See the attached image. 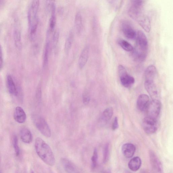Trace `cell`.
I'll list each match as a JSON object with an SVG mask.
<instances>
[{"label":"cell","instance_id":"cell-37","mask_svg":"<svg viewBox=\"0 0 173 173\" xmlns=\"http://www.w3.org/2000/svg\"><path fill=\"white\" fill-rule=\"evenodd\" d=\"M101 173H111L110 170H108L103 171Z\"/></svg>","mask_w":173,"mask_h":173},{"label":"cell","instance_id":"cell-34","mask_svg":"<svg viewBox=\"0 0 173 173\" xmlns=\"http://www.w3.org/2000/svg\"><path fill=\"white\" fill-rule=\"evenodd\" d=\"M83 101L85 104H88L90 101V98L88 94L85 93L83 95Z\"/></svg>","mask_w":173,"mask_h":173},{"label":"cell","instance_id":"cell-30","mask_svg":"<svg viewBox=\"0 0 173 173\" xmlns=\"http://www.w3.org/2000/svg\"><path fill=\"white\" fill-rule=\"evenodd\" d=\"M98 154L96 148L94 149L93 156L91 158L92 168L95 169L97 167L98 163Z\"/></svg>","mask_w":173,"mask_h":173},{"label":"cell","instance_id":"cell-21","mask_svg":"<svg viewBox=\"0 0 173 173\" xmlns=\"http://www.w3.org/2000/svg\"><path fill=\"white\" fill-rule=\"evenodd\" d=\"M20 138L24 143L28 144L32 141V137L31 131L28 129L24 128L20 132Z\"/></svg>","mask_w":173,"mask_h":173},{"label":"cell","instance_id":"cell-12","mask_svg":"<svg viewBox=\"0 0 173 173\" xmlns=\"http://www.w3.org/2000/svg\"><path fill=\"white\" fill-rule=\"evenodd\" d=\"M121 150L123 155L126 158L129 159L134 156L136 148L133 144L126 143L122 146Z\"/></svg>","mask_w":173,"mask_h":173},{"label":"cell","instance_id":"cell-1","mask_svg":"<svg viewBox=\"0 0 173 173\" xmlns=\"http://www.w3.org/2000/svg\"><path fill=\"white\" fill-rule=\"evenodd\" d=\"M35 147L37 154L45 164L52 166L54 165V155L50 147L42 139L39 137L36 139Z\"/></svg>","mask_w":173,"mask_h":173},{"label":"cell","instance_id":"cell-27","mask_svg":"<svg viewBox=\"0 0 173 173\" xmlns=\"http://www.w3.org/2000/svg\"><path fill=\"white\" fill-rule=\"evenodd\" d=\"M118 43L126 51L129 52L133 50L134 48L132 45L124 40H119L118 41Z\"/></svg>","mask_w":173,"mask_h":173},{"label":"cell","instance_id":"cell-11","mask_svg":"<svg viewBox=\"0 0 173 173\" xmlns=\"http://www.w3.org/2000/svg\"><path fill=\"white\" fill-rule=\"evenodd\" d=\"M90 48L89 45H86L82 51L79 59V66L80 68H83L87 63L90 53Z\"/></svg>","mask_w":173,"mask_h":173},{"label":"cell","instance_id":"cell-16","mask_svg":"<svg viewBox=\"0 0 173 173\" xmlns=\"http://www.w3.org/2000/svg\"><path fill=\"white\" fill-rule=\"evenodd\" d=\"M61 163L67 173H78L76 167L72 162L65 158H61Z\"/></svg>","mask_w":173,"mask_h":173},{"label":"cell","instance_id":"cell-36","mask_svg":"<svg viewBox=\"0 0 173 173\" xmlns=\"http://www.w3.org/2000/svg\"><path fill=\"white\" fill-rule=\"evenodd\" d=\"M3 65V60L2 58H0V69L2 67Z\"/></svg>","mask_w":173,"mask_h":173},{"label":"cell","instance_id":"cell-19","mask_svg":"<svg viewBox=\"0 0 173 173\" xmlns=\"http://www.w3.org/2000/svg\"><path fill=\"white\" fill-rule=\"evenodd\" d=\"M137 20L140 25L144 30L147 32H150L151 25L150 20L148 16L142 15Z\"/></svg>","mask_w":173,"mask_h":173},{"label":"cell","instance_id":"cell-14","mask_svg":"<svg viewBox=\"0 0 173 173\" xmlns=\"http://www.w3.org/2000/svg\"><path fill=\"white\" fill-rule=\"evenodd\" d=\"M14 117L15 121L19 123H23L26 120L27 115L23 109L17 106L14 111Z\"/></svg>","mask_w":173,"mask_h":173},{"label":"cell","instance_id":"cell-8","mask_svg":"<svg viewBox=\"0 0 173 173\" xmlns=\"http://www.w3.org/2000/svg\"><path fill=\"white\" fill-rule=\"evenodd\" d=\"M158 122L156 119L146 117L143 119V128L148 134H152L156 132L158 128Z\"/></svg>","mask_w":173,"mask_h":173},{"label":"cell","instance_id":"cell-13","mask_svg":"<svg viewBox=\"0 0 173 173\" xmlns=\"http://www.w3.org/2000/svg\"><path fill=\"white\" fill-rule=\"evenodd\" d=\"M149 98L146 94H142L139 96L137 102V109L141 111L146 110L149 103Z\"/></svg>","mask_w":173,"mask_h":173},{"label":"cell","instance_id":"cell-2","mask_svg":"<svg viewBox=\"0 0 173 173\" xmlns=\"http://www.w3.org/2000/svg\"><path fill=\"white\" fill-rule=\"evenodd\" d=\"M136 47L134 49L135 58L140 61H143L146 57L148 42L146 36L142 31H139L136 34Z\"/></svg>","mask_w":173,"mask_h":173},{"label":"cell","instance_id":"cell-39","mask_svg":"<svg viewBox=\"0 0 173 173\" xmlns=\"http://www.w3.org/2000/svg\"><path fill=\"white\" fill-rule=\"evenodd\" d=\"M31 173H34L33 171H32Z\"/></svg>","mask_w":173,"mask_h":173},{"label":"cell","instance_id":"cell-15","mask_svg":"<svg viewBox=\"0 0 173 173\" xmlns=\"http://www.w3.org/2000/svg\"><path fill=\"white\" fill-rule=\"evenodd\" d=\"M156 75V69L154 65H150L145 72V82H155Z\"/></svg>","mask_w":173,"mask_h":173},{"label":"cell","instance_id":"cell-9","mask_svg":"<svg viewBox=\"0 0 173 173\" xmlns=\"http://www.w3.org/2000/svg\"><path fill=\"white\" fill-rule=\"evenodd\" d=\"M121 26L123 33L127 39H132L136 36L137 33L129 22L124 20L121 22Z\"/></svg>","mask_w":173,"mask_h":173},{"label":"cell","instance_id":"cell-25","mask_svg":"<svg viewBox=\"0 0 173 173\" xmlns=\"http://www.w3.org/2000/svg\"><path fill=\"white\" fill-rule=\"evenodd\" d=\"M75 24L77 33L79 35L81 32L83 26L82 16L80 12H77L75 16Z\"/></svg>","mask_w":173,"mask_h":173},{"label":"cell","instance_id":"cell-35","mask_svg":"<svg viewBox=\"0 0 173 173\" xmlns=\"http://www.w3.org/2000/svg\"><path fill=\"white\" fill-rule=\"evenodd\" d=\"M2 58V47L0 45V58Z\"/></svg>","mask_w":173,"mask_h":173},{"label":"cell","instance_id":"cell-5","mask_svg":"<svg viewBox=\"0 0 173 173\" xmlns=\"http://www.w3.org/2000/svg\"><path fill=\"white\" fill-rule=\"evenodd\" d=\"M118 72L121 83L124 87H130L134 83V78L129 75L126 68L122 65L118 66Z\"/></svg>","mask_w":173,"mask_h":173},{"label":"cell","instance_id":"cell-7","mask_svg":"<svg viewBox=\"0 0 173 173\" xmlns=\"http://www.w3.org/2000/svg\"><path fill=\"white\" fill-rule=\"evenodd\" d=\"M161 109V104L157 99H154L150 103L146 109L147 116L157 120Z\"/></svg>","mask_w":173,"mask_h":173},{"label":"cell","instance_id":"cell-24","mask_svg":"<svg viewBox=\"0 0 173 173\" xmlns=\"http://www.w3.org/2000/svg\"><path fill=\"white\" fill-rule=\"evenodd\" d=\"M74 37L73 32L70 31L65 44L64 51L66 54H68L72 47Z\"/></svg>","mask_w":173,"mask_h":173},{"label":"cell","instance_id":"cell-6","mask_svg":"<svg viewBox=\"0 0 173 173\" xmlns=\"http://www.w3.org/2000/svg\"><path fill=\"white\" fill-rule=\"evenodd\" d=\"M144 1H132L129 13L132 18L138 20L143 15L142 10L144 5Z\"/></svg>","mask_w":173,"mask_h":173},{"label":"cell","instance_id":"cell-33","mask_svg":"<svg viewBox=\"0 0 173 173\" xmlns=\"http://www.w3.org/2000/svg\"><path fill=\"white\" fill-rule=\"evenodd\" d=\"M119 127L118 119L117 117L114 118L112 125V129L113 131L117 130Z\"/></svg>","mask_w":173,"mask_h":173},{"label":"cell","instance_id":"cell-22","mask_svg":"<svg viewBox=\"0 0 173 173\" xmlns=\"http://www.w3.org/2000/svg\"><path fill=\"white\" fill-rule=\"evenodd\" d=\"M51 17L49 22V31L52 32L54 30L56 23V6L54 3L52 2L51 4Z\"/></svg>","mask_w":173,"mask_h":173},{"label":"cell","instance_id":"cell-3","mask_svg":"<svg viewBox=\"0 0 173 173\" xmlns=\"http://www.w3.org/2000/svg\"><path fill=\"white\" fill-rule=\"evenodd\" d=\"M39 5V1L35 0L32 2L28 8L27 18L30 35L32 37L35 35L38 27Z\"/></svg>","mask_w":173,"mask_h":173},{"label":"cell","instance_id":"cell-18","mask_svg":"<svg viewBox=\"0 0 173 173\" xmlns=\"http://www.w3.org/2000/svg\"><path fill=\"white\" fill-rule=\"evenodd\" d=\"M142 164L141 159L138 156H135L132 158L128 163L130 169L133 171H137L141 168Z\"/></svg>","mask_w":173,"mask_h":173},{"label":"cell","instance_id":"cell-31","mask_svg":"<svg viewBox=\"0 0 173 173\" xmlns=\"http://www.w3.org/2000/svg\"><path fill=\"white\" fill-rule=\"evenodd\" d=\"M13 145L16 156H18L20 153V150L18 145V139L17 136H14L13 138Z\"/></svg>","mask_w":173,"mask_h":173},{"label":"cell","instance_id":"cell-23","mask_svg":"<svg viewBox=\"0 0 173 173\" xmlns=\"http://www.w3.org/2000/svg\"><path fill=\"white\" fill-rule=\"evenodd\" d=\"M7 85L8 90L10 94L14 96H17V92L15 85L12 77L8 75L7 77Z\"/></svg>","mask_w":173,"mask_h":173},{"label":"cell","instance_id":"cell-26","mask_svg":"<svg viewBox=\"0 0 173 173\" xmlns=\"http://www.w3.org/2000/svg\"><path fill=\"white\" fill-rule=\"evenodd\" d=\"M50 43L47 41L45 44L43 56V66L44 67H47L48 62L49 55Z\"/></svg>","mask_w":173,"mask_h":173},{"label":"cell","instance_id":"cell-17","mask_svg":"<svg viewBox=\"0 0 173 173\" xmlns=\"http://www.w3.org/2000/svg\"><path fill=\"white\" fill-rule=\"evenodd\" d=\"M145 86L147 91L152 98L154 99L157 97L158 91L155 82H145Z\"/></svg>","mask_w":173,"mask_h":173},{"label":"cell","instance_id":"cell-28","mask_svg":"<svg viewBox=\"0 0 173 173\" xmlns=\"http://www.w3.org/2000/svg\"><path fill=\"white\" fill-rule=\"evenodd\" d=\"M14 39L16 46L18 48L21 47V32L17 27L15 29L14 31Z\"/></svg>","mask_w":173,"mask_h":173},{"label":"cell","instance_id":"cell-40","mask_svg":"<svg viewBox=\"0 0 173 173\" xmlns=\"http://www.w3.org/2000/svg\"><path fill=\"white\" fill-rule=\"evenodd\" d=\"M0 173H2L1 171H0Z\"/></svg>","mask_w":173,"mask_h":173},{"label":"cell","instance_id":"cell-4","mask_svg":"<svg viewBox=\"0 0 173 173\" xmlns=\"http://www.w3.org/2000/svg\"><path fill=\"white\" fill-rule=\"evenodd\" d=\"M32 118L37 128L40 132L46 137H50L51 130L45 119L38 115H35Z\"/></svg>","mask_w":173,"mask_h":173},{"label":"cell","instance_id":"cell-38","mask_svg":"<svg viewBox=\"0 0 173 173\" xmlns=\"http://www.w3.org/2000/svg\"><path fill=\"white\" fill-rule=\"evenodd\" d=\"M2 1H0V5H1V4L2 3Z\"/></svg>","mask_w":173,"mask_h":173},{"label":"cell","instance_id":"cell-32","mask_svg":"<svg viewBox=\"0 0 173 173\" xmlns=\"http://www.w3.org/2000/svg\"><path fill=\"white\" fill-rule=\"evenodd\" d=\"M60 33L58 30H56L54 32L52 37V44L53 47H56L58 43Z\"/></svg>","mask_w":173,"mask_h":173},{"label":"cell","instance_id":"cell-10","mask_svg":"<svg viewBox=\"0 0 173 173\" xmlns=\"http://www.w3.org/2000/svg\"><path fill=\"white\" fill-rule=\"evenodd\" d=\"M150 158L152 169L156 173H164L161 162L158 156L152 151L150 152Z\"/></svg>","mask_w":173,"mask_h":173},{"label":"cell","instance_id":"cell-20","mask_svg":"<svg viewBox=\"0 0 173 173\" xmlns=\"http://www.w3.org/2000/svg\"><path fill=\"white\" fill-rule=\"evenodd\" d=\"M113 113V109L109 107L106 109L102 114L101 118V123L103 125H105L112 118Z\"/></svg>","mask_w":173,"mask_h":173},{"label":"cell","instance_id":"cell-29","mask_svg":"<svg viewBox=\"0 0 173 173\" xmlns=\"http://www.w3.org/2000/svg\"><path fill=\"white\" fill-rule=\"evenodd\" d=\"M110 155V146L109 143L105 145L103 150V162L106 163L108 161Z\"/></svg>","mask_w":173,"mask_h":173}]
</instances>
